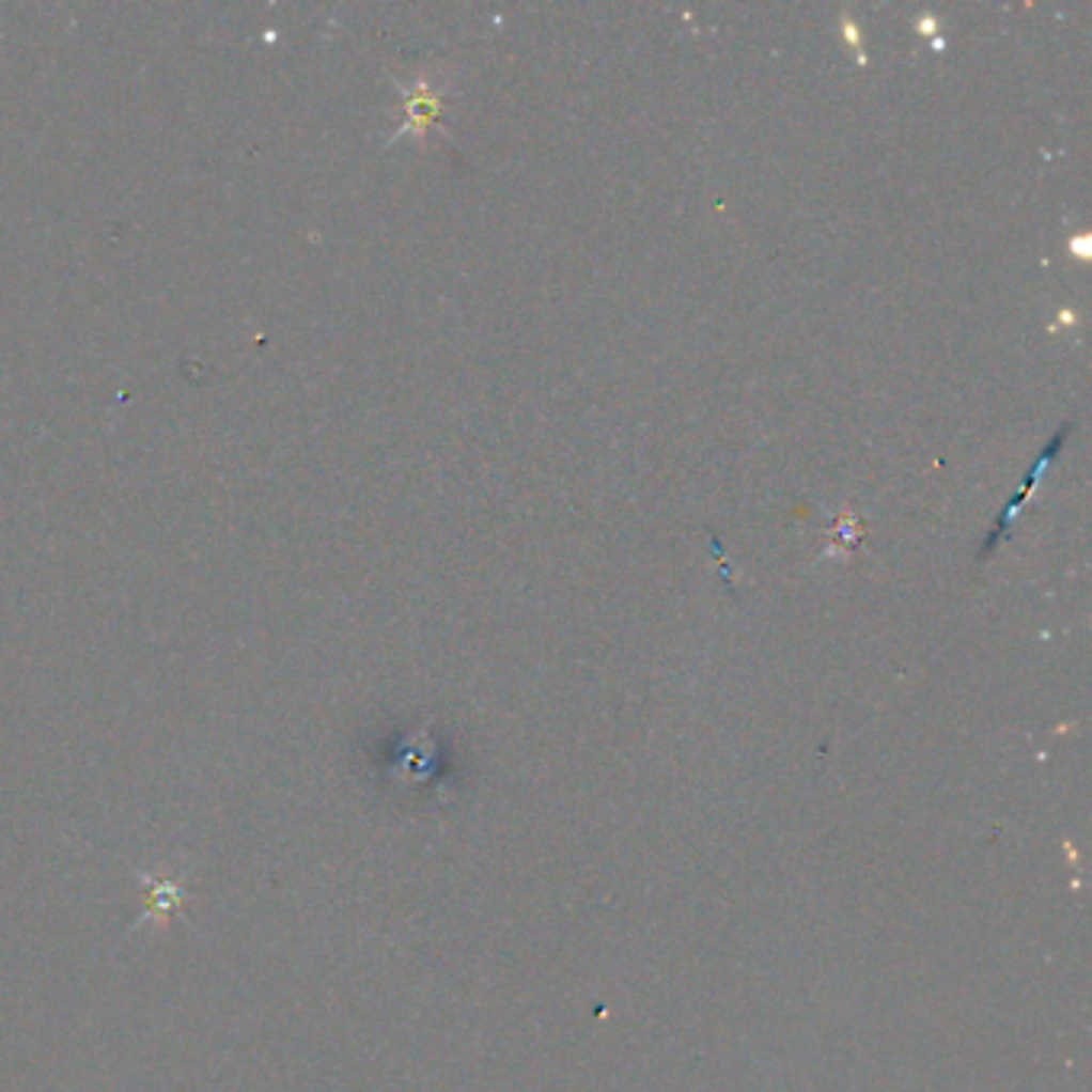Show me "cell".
<instances>
[{"label": "cell", "mask_w": 1092, "mask_h": 1092, "mask_svg": "<svg viewBox=\"0 0 1092 1092\" xmlns=\"http://www.w3.org/2000/svg\"><path fill=\"white\" fill-rule=\"evenodd\" d=\"M1067 430H1071V426H1061V433H1058V436H1055V439H1051V446H1048V449H1045V455H1042V458H1039V462H1035V468H1032V474H1029V478H1026V484H1023V490H1019V497H1013V503H1010V506H1007V513H1003V519H1000V526H997V532H994V539H987V545H984V551H990V548H997V542H1000V539H1003V532H1007V526H1010V519H1013V516H1016V510H1019V506H1023V503H1026V500H1029V494H1032V490H1035V484H1039V478H1042V474H1045V468H1048V465H1051V458H1055V455H1058V449H1061V442H1064V436H1067Z\"/></svg>", "instance_id": "cell-1"}, {"label": "cell", "mask_w": 1092, "mask_h": 1092, "mask_svg": "<svg viewBox=\"0 0 1092 1092\" xmlns=\"http://www.w3.org/2000/svg\"><path fill=\"white\" fill-rule=\"evenodd\" d=\"M436 109H439V93H433L426 83H420L414 99L407 103V128L404 131H423L433 122Z\"/></svg>", "instance_id": "cell-2"}]
</instances>
